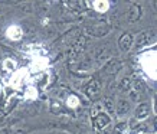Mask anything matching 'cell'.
I'll return each instance as SVG.
<instances>
[{"mask_svg": "<svg viewBox=\"0 0 157 134\" xmlns=\"http://www.w3.org/2000/svg\"><path fill=\"white\" fill-rule=\"evenodd\" d=\"M140 17H141V7H140V5H137V3H133V5L130 6L128 13H127V20H128L130 23H134V22H137Z\"/></svg>", "mask_w": 157, "mask_h": 134, "instance_id": "6", "label": "cell"}, {"mask_svg": "<svg viewBox=\"0 0 157 134\" xmlns=\"http://www.w3.org/2000/svg\"><path fill=\"white\" fill-rule=\"evenodd\" d=\"M101 88H102L101 82L98 81V79H92V81H90V82H88V84L85 85L84 91H85V94L90 97V98H95L97 95H100Z\"/></svg>", "mask_w": 157, "mask_h": 134, "instance_id": "3", "label": "cell"}, {"mask_svg": "<svg viewBox=\"0 0 157 134\" xmlns=\"http://www.w3.org/2000/svg\"><path fill=\"white\" fill-rule=\"evenodd\" d=\"M46 35H48L49 38H53L56 35V29L53 28V26H46Z\"/></svg>", "mask_w": 157, "mask_h": 134, "instance_id": "17", "label": "cell"}, {"mask_svg": "<svg viewBox=\"0 0 157 134\" xmlns=\"http://www.w3.org/2000/svg\"><path fill=\"white\" fill-rule=\"evenodd\" d=\"M114 110H115V113H117V115H120V117L127 115L130 111V101L124 100V98H120V100L117 101V105H115Z\"/></svg>", "mask_w": 157, "mask_h": 134, "instance_id": "7", "label": "cell"}, {"mask_svg": "<svg viewBox=\"0 0 157 134\" xmlns=\"http://www.w3.org/2000/svg\"><path fill=\"white\" fill-rule=\"evenodd\" d=\"M118 88L121 90V91H128L130 88H131V79L130 78H123L121 79V82H120V85H118Z\"/></svg>", "mask_w": 157, "mask_h": 134, "instance_id": "15", "label": "cell"}, {"mask_svg": "<svg viewBox=\"0 0 157 134\" xmlns=\"http://www.w3.org/2000/svg\"><path fill=\"white\" fill-rule=\"evenodd\" d=\"M150 43V38H148V32H141L137 35V38H134V48L136 49H141L144 46H147Z\"/></svg>", "mask_w": 157, "mask_h": 134, "instance_id": "8", "label": "cell"}, {"mask_svg": "<svg viewBox=\"0 0 157 134\" xmlns=\"http://www.w3.org/2000/svg\"><path fill=\"white\" fill-rule=\"evenodd\" d=\"M76 68H78L79 71H90L91 68H92V58H91V56H85L81 62L78 63V67H76Z\"/></svg>", "mask_w": 157, "mask_h": 134, "instance_id": "11", "label": "cell"}, {"mask_svg": "<svg viewBox=\"0 0 157 134\" xmlns=\"http://www.w3.org/2000/svg\"><path fill=\"white\" fill-rule=\"evenodd\" d=\"M14 134H23V133H22V131H17V133H14Z\"/></svg>", "mask_w": 157, "mask_h": 134, "instance_id": "22", "label": "cell"}, {"mask_svg": "<svg viewBox=\"0 0 157 134\" xmlns=\"http://www.w3.org/2000/svg\"><path fill=\"white\" fill-rule=\"evenodd\" d=\"M0 134H9V131H7V130H0Z\"/></svg>", "mask_w": 157, "mask_h": 134, "instance_id": "21", "label": "cell"}, {"mask_svg": "<svg viewBox=\"0 0 157 134\" xmlns=\"http://www.w3.org/2000/svg\"><path fill=\"white\" fill-rule=\"evenodd\" d=\"M111 28L108 25H97V26H92V28H86L85 32L92 38H102L105 35L108 33Z\"/></svg>", "mask_w": 157, "mask_h": 134, "instance_id": "2", "label": "cell"}, {"mask_svg": "<svg viewBox=\"0 0 157 134\" xmlns=\"http://www.w3.org/2000/svg\"><path fill=\"white\" fill-rule=\"evenodd\" d=\"M138 98H140L138 92H136V91H131V92H130V100H131V101H138Z\"/></svg>", "mask_w": 157, "mask_h": 134, "instance_id": "18", "label": "cell"}, {"mask_svg": "<svg viewBox=\"0 0 157 134\" xmlns=\"http://www.w3.org/2000/svg\"><path fill=\"white\" fill-rule=\"evenodd\" d=\"M111 123V117L108 114H105V113H98V114L94 117V121H92V124H94V128L95 130H104V127Z\"/></svg>", "mask_w": 157, "mask_h": 134, "instance_id": "4", "label": "cell"}, {"mask_svg": "<svg viewBox=\"0 0 157 134\" xmlns=\"http://www.w3.org/2000/svg\"><path fill=\"white\" fill-rule=\"evenodd\" d=\"M133 43H134V36L130 32H125V33L121 35V38L118 40V46L123 52H128L130 49L133 48Z\"/></svg>", "mask_w": 157, "mask_h": 134, "instance_id": "5", "label": "cell"}, {"mask_svg": "<svg viewBox=\"0 0 157 134\" xmlns=\"http://www.w3.org/2000/svg\"><path fill=\"white\" fill-rule=\"evenodd\" d=\"M95 55H97V61H98V62H104L108 58H111V53H109L108 51H105V49H98L95 52Z\"/></svg>", "mask_w": 157, "mask_h": 134, "instance_id": "14", "label": "cell"}, {"mask_svg": "<svg viewBox=\"0 0 157 134\" xmlns=\"http://www.w3.org/2000/svg\"><path fill=\"white\" fill-rule=\"evenodd\" d=\"M121 68H123V62L120 61V59H111L108 61V63L105 65V72L107 74H118L121 71Z\"/></svg>", "mask_w": 157, "mask_h": 134, "instance_id": "10", "label": "cell"}, {"mask_svg": "<svg viewBox=\"0 0 157 134\" xmlns=\"http://www.w3.org/2000/svg\"><path fill=\"white\" fill-rule=\"evenodd\" d=\"M100 110H101V105H100V104H97V105L94 107L92 110H91V114H92V115H97V114H98V111H100Z\"/></svg>", "mask_w": 157, "mask_h": 134, "instance_id": "20", "label": "cell"}, {"mask_svg": "<svg viewBox=\"0 0 157 134\" xmlns=\"http://www.w3.org/2000/svg\"><path fill=\"white\" fill-rule=\"evenodd\" d=\"M148 115H150V105H148L147 102L138 104L137 108H136V118L138 121H141L144 118H147Z\"/></svg>", "mask_w": 157, "mask_h": 134, "instance_id": "9", "label": "cell"}, {"mask_svg": "<svg viewBox=\"0 0 157 134\" xmlns=\"http://www.w3.org/2000/svg\"><path fill=\"white\" fill-rule=\"evenodd\" d=\"M130 125L127 121H121L118 124H115L114 127V134H128Z\"/></svg>", "mask_w": 157, "mask_h": 134, "instance_id": "12", "label": "cell"}, {"mask_svg": "<svg viewBox=\"0 0 157 134\" xmlns=\"http://www.w3.org/2000/svg\"><path fill=\"white\" fill-rule=\"evenodd\" d=\"M36 9L40 10V12H46V10H48V5H46L45 2H38V3H36Z\"/></svg>", "mask_w": 157, "mask_h": 134, "instance_id": "16", "label": "cell"}, {"mask_svg": "<svg viewBox=\"0 0 157 134\" xmlns=\"http://www.w3.org/2000/svg\"><path fill=\"white\" fill-rule=\"evenodd\" d=\"M22 12H26V13H30L32 12V5L30 3H26V5L22 7Z\"/></svg>", "mask_w": 157, "mask_h": 134, "instance_id": "19", "label": "cell"}, {"mask_svg": "<svg viewBox=\"0 0 157 134\" xmlns=\"http://www.w3.org/2000/svg\"><path fill=\"white\" fill-rule=\"evenodd\" d=\"M104 107L105 110H107V113L108 114H115V110H114V101H113V98H109V97H105L104 98Z\"/></svg>", "mask_w": 157, "mask_h": 134, "instance_id": "13", "label": "cell"}, {"mask_svg": "<svg viewBox=\"0 0 157 134\" xmlns=\"http://www.w3.org/2000/svg\"><path fill=\"white\" fill-rule=\"evenodd\" d=\"M86 43H88L86 36H78L76 42L74 43V46H72V49H71V53H69L71 59H75L76 56H79V55H81V52L85 49Z\"/></svg>", "mask_w": 157, "mask_h": 134, "instance_id": "1", "label": "cell"}]
</instances>
